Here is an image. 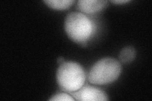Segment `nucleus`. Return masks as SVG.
I'll return each mask as SVG.
<instances>
[{
  "instance_id": "f257e3e1",
  "label": "nucleus",
  "mask_w": 152,
  "mask_h": 101,
  "mask_svg": "<svg viewBox=\"0 0 152 101\" xmlns=\"http://www.w3.org/2000/svg\"><path fill=\"white\" fill-rule=\"evenodd\" d=\"M65 31L72 41L81 44L86 42L96 30L95 23L81 12L69 13L65 19Z\"/></svg>"
},
{
  "instance_id": "423d86ee",
  "label": "nucleus",
  "mask_w": 152,
  "mask_h": 101,
  "mask_svg": "<svg viewBox=\"0 0 152 101\" xmlns=\"http://www.w3.org/2000/svg\"><path fill=\"white\" fill-rule=\"evenodd\" d=\"M48 7L54 9H66L70 8L75 3L74 0H46L43 1Z\"/></svg>"
},
{
  "instance_id": "20e7f679",
  "label": "nucleus",
  "mask_w": 152,
  "mask_h": 101,
  "mask_svg": "<svg viewBox=\"0 0 152 101\" xmlns=\"http://www.w3.org/2000/svg\"><path fill=\"white\" fill-rule=\"evenodd\" d=\"M71 95L77 100L80 101H105L108 100L107 94L102 90L90 85L83 86Z\"/></svg>"
},
{
  "instance_id": "7ed1b4c3",
  "label": "nucleus",
  "mask_w": 152,
  "mask_h": 101,
  "mask_svg": "<svg viewBox=\"0 0 152 101\" xmlns=\"http://www.w3.org/2000/svg\"><path fill=\"white\" fill-rule=\"evenodd\" d=\"M121 62L113 57H104L95 63L90 70L88 80L94 85H103L117 80L122 72Z\"/></svg>"
},
{
  "instance_id": "f03ea898",
  "label": "nucleus",
  "mask_w": 152,
  "mask_h": 101,
  "mask_svg": "<svg viewBox=\"0 0 152 101\" xmlns=\"http://www.w3.org/2000/svg\"><path fill=\"white\" fill-rule=\"evenodd\" d=\"M86 73L83 66L74 61L61 63L56 71V81L60 87L68 92H74L84 85Z\"/></svg>"
},
{
  "instance_id": "0eeeda50",
  "label": "nucleus",
  "mask_w": 152,
  "mask_h": 101,
  "mask_svg": "<svg viewBox=\"0 0 152 101\" xmlns=\"http://www.w3.org/2000/svg\"><path fill=\"white\" fill-rule=\"evenodd\" d=\"M136 49L132 46H127L124 47L121 51L119 56V60L123 63H129L132 62L136 57Z\"/></svg>"
},
{
  "instance_id": "1a4fd4ad",
  "label": "nucleus",
  "mask_w": 152,
  "mask_h": 101,
  "mask_svg": "<svg viewBox=\"0 0 152 101\" xmlns=\"http://www.w3.org/2000/svg\"><path fill=\"white\" fill-rule=\"evenodd\" d=\"M130 1V0H113V1H111L112 3L115 4H124Z\"/></svg>"
},
{
  "instance_id": "9d476101",
  "label": "nucleus",
  "mask_w": 152,
  "mask_h": 101,
  "mask_svg": "<svg viewBox=\"0 0 152 101\" xmlns=\"http://www.w3.org/2000/svg\"><path fill=\"white\" fill-rule=\"evenodd\" d=\"M57 62H58V64H61V63H62V62H64V58L63 57H61V56H60V57H58V58H57Z\"/></svg>"
},
{
  "instance_id": "39448f33",
  "label": "nucleus",
  "mask_w": 152,
  "mask_h": 101,
  "mask_svg": "<svg viewBox=\"0 0 152 101\" xmlns=\"http://www.w3.org/2000/svg\"><path fill=\"white\" fill-rule=\"evenodd\" d=\"M77 8L86 14H93L102 11L108 5V1L104 0H79Z\"/></svg>"
},
{
  "instance_id": "6e6552de",
  "label": "nucleus",
  "mask_w": 152,
  "mask_h": 101,
  "mask_svg": "<svg viewBox=\"0 0 152 101\" xmlns=\"http://www.w3.org/2000/svg\"><path fill=\"white\" fill-rule=\"evenodd\" d=\"M51 101H74L75 99L70 95L66 93H58L52 96L49 99Z\"/></svg>"
}]
</instances>
